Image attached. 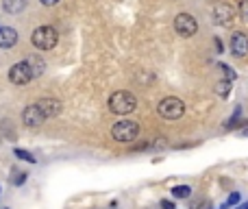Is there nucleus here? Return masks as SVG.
Segmentation results:
<instances>
[{"mask_svg": "<svg viewBox=\"0 0 248 209\" xmlns=\"http://www.w3.org/2000/svg\"><path fill=\"white\" fill-rule=\"evenodd\" d=\"M109 109L118 115H126V113H131V111H135L137 109L135 94H131V92H126V90L113 92V94L109 96Z\"/></svg>", "mask_w": 248, "mask_h": 209, "instance_id": "nucleus-1", "label": "nucleus"}, {"mask_svg": "<svg viewBox=\"0 0 248 209\" xmlns=\"http://www.w3.org/2000/svg\"><path fill=\"white\" fill-rule=\"evenodd\" d=\"M31 42H33V46L37 50H52L57 46V42H59V35H57V31L52 26H39V29L33 31Z\"/></svg>", "mask_w": 248, "mask_h": 209, "instance_id": "nucleus-2", "label": "nucleus"}, {"mask_svg": "<svg viewBox=\"0 0 248 209\" xmlns=\"http://www.w3.org/2000/svg\"><path fill=\"white\" fill-rule=\"evenodd\" d=\"M137 135H140V124L135 120H120L111 129V137L116 142H122V144L137 140Z\"/></svg>", "mask_w": 248, "mask_h": 209, "instance_id": "nucleus-3", "label": "nucleus"}, {"mask_svg": "<svg viewBox=\"0 0 248 209\" xmlns=\"http://www.w3.org/2000/svg\"><path fill=\"white\" fill-rule=\"evenodd\" d=\"M157 111L161 118L166 120H179L181 115L185 113V105L181 98H176V96H168V98H163L161 103L157 105Z\"/></svg>", "mask_w": 248, "mask_h": 209, "instance_id": "nucleus-4", "label": "nucleus"}, {"mask_svg": "<svg viewBox=\"0 0 248 209\" xmlns=\"http://www.w3.org/2000/svg\"><path fill=\"white\" fill-rule=\"evenodd\" d=\"M31 79H33V70H31L29 61H20V64L11 65V70H9V81L13 85H26Z\"/></svg>", "mask_w": 248, "mask_h": 209, "instance_id": "nucleus-5", "label": "nucleus"}, {"mask_svg": "<svg viewBox=\"0 0 248 209\" xmlns=\"http://www.w3.org/2000/svg\"><path fill=\"white\" fill-rule=\"evenodd\" d=\"M174 31L181 37H192V35H196L198 24H196V20H194V16H189V13H179V16L174 17Z\"/></svg>", "mask_w": 248, "mask_h": 209, "instance_id": "nucleus-6", "label": "nucleus"}, {"mask_svg": "<svg viewBox=\"0 0 248 209\" xmlns=\"http://www.w3.org/2000/svg\"><path fill=\"white\" fill-rule=\"evenodd\" d=\"M214 22L216 24H220V26H231L233 22H235V9L231 7V4H227V2H218L214 7Z\"/></svg>", "mask_w": 248, "mask_h": 209, "instance_id": "nucleus-7", "label": "nucleus"}, {"mask_svg": "<svg viewBox=\"0 0 248 209\" xmlns=\"http://www.w3.org/2000/svg\"><path fill=\"white\" fill-rule=\"evenodd\" d=\"M229 46H231V55L233 57H246L248 55V35L242 33V31H235V33L231 35Z\"/></svg>", "mask_w": 248, "mask_h": 209, "instance_id": "nucleus-8", "label": "nucleus"}, {"mask_svg": "<svg viewBox=\"0 0 248 209\" xmlns=\"http://www.w3.org/2000/svg\"><path fill=\"white\" fill-rule=\"evenodd\" d=\"M44 120L46 118H44V113L39 111L37 105H29V107H24V111H22V122H24L26 127H31V129L44 124Z\"/></svg>", "mask_w": 248, "mask_h": 209, "instance_id": "nucleus-9", "label": "nucleus"}, {"mask_svg": "<svg viewBox=\"0 0 248 209\" xmlns=\"http://www.w3.org/2000/svg\"><path fill=\"white\" fill-rule=\"evenodd\" d=\"M35 105L39 107V111L44 113V118H55V115L61 113V100H57V98H42Z\"/></svg>", "mask_w": 248, "mask_h": 209, "instance_id": "nucleus-10", "label": "nucleus"}, {"mask_svg": "<svg viewBox=\"0 0 248 209\" xmlns=\"http://www.w3.org/2000/svg\"><path fill=\"white\" fill-rule=\"evenodd\" d=\"M17 42V31L11 26H0V48H11Z\"/></svg>", "mask_w": 248, "mask_h": 209, "instance_id": "nucleus-11", "label": "nucleus"}, {"mask_svg": "<svg viewBox=\"0 0 248 209\" xmlns=\"http://www.w3.org/2000/svg\"><path fill=\"white\" fill-rule=\"evenodd\" d=\"M26 0H2V9L7 13H20L24 11Z\"/></svg>", "mask_w": 248, "mask_h": 209, "instance_id": "nucleus-12", "label": "nucleus"}, {"mask_svg": "<svg viewBox=\"0 0 248 209\" xmlns=\"http://www.w3.org/2000/svg\"><path fill=\"white\" fill-rule=\"evenodd\" d=\"M189 194H192L189 185H174L172 188V196L174 198H189Z\"/></svg>", "mask_w": 248, "mask_h": 209, "instance_id": "nucleus-13", "label": "nucleus"}, {"mask_svg": "<svg viewBox=\"0 0 248 209\" xmlns=\"http://www.w3.org/2000/svg\"><path fill=\"white\" fill-rule=\"evenodd\" d=\"M31 65V70H33V77H39V74L44 72V61L39 59V57H31V59H26Z\"/></svg>", "mask_w": 248, "mask_h": 209, "instance_id": "nucleus-14", "label": "nucleus"}, {"mask_svg": "<svg viewBox=\"0 0 248 209\" xmlns=\"http://www.w3.org/2000/svg\"><path fill=\"white\" fill-rule=\"evenodd\" d=\"M216 92H218L220 96H229V92H231V81H229V79H222V81L218 83V87H216Z\"/></svg>", "mask_w": 248, "mask_h": 209, "instance_id": "nucleus-15", "label": "nucleus"}, {"mask_svg": "<svg viewBox=\"0 0 248 209\" xmlns=\"http://www.w3.org/2000/svg\"><path fill=\"white\" fill-rule=\"evenodd\" d=\"M218 68H220V70H222L224 79H229V81H231V83H233V81H235V79H237V74H235V72H233V70H231V68H229V65H227V64H220V65H218Z\"/></svg>", "mask_w": 248, "mask_h": 209, "instance_id": "nucleus-16", "label": "nucleus"}, {"mask_svg": "<svg viewBox=\"0 0 248 209\" xmlns=\"http://www.w3.org/2000/svg\"><path fill=\"white\" fill-rule=\"evenodd\" d=\"M16 153V157H20V159H24V161H29V163H35V157L29 153V150H22V148H16L13 150Z\"/></svg>", "mask_w": 248, "mask_h": 209, "instance_id": "nucleus-17", "label": "nucleus"}, {"mask_svg": "<svg viewBox=\"0 0 248 209\" xmlns=\"http://www.w3.org/2000/svg\"><path fill=\"white\" fill-rule=\"evenodd\" d=\"M240 17L248 24V0H242L240 2Z\"/></svg>", "mask_w": 248, "mask_h": 209, "instance_id": "nucleus-18", "label": "nucleus"}, {"mask_svg": "<svg viewBox=\"0 0 248 209\" xmlns=\"http://www.w3.org/2000/svg\"><path fill=\"white\" fill-rule=\"evenodd\" d=\"M26 181V172H16V177H13V183L16 185H22Z\"/></svg>", "mask_w": 248, "mask_h": 209, "instance_id": "nucleus-19", "label": "nucleus"}, {"mask_svg": "<svg viewBox=\"0 0 248 209\" xmlns=\"http://www.w3.org/2000/svg\"><path fill=\"white\" fill-rule=\"evenodd\" d=\"M237 203H240V194H237V192H233L231 196H229V201L224 203V205L229 207V205H237Z\"/></svg>", "mask_w": 248, "mask_h": 209, "instance_id": "nucleus-20", "label": "nucleus"}, {"mask_svg": "<svg viewBox=\"0 0 248 209\" xmlns=\"http://www.w3.org/2000/svg\"><path fill=\"white\" fill-rule=\"evenodd\" d=\"M161 209H174V203L172 201H161Z\"/></svg>", "mask_w": 248, "mask_h": 209, "instance_id": "nucleus-21", "label": "nucleus"}, {"mask_svg": "<svg viewBox=\"0 0 248 209\" xmlns=\"http://www.w3.org/2000/svg\"><path fill=\"white\" fill-rule=\"evenodd\" d=\"M39 2H42V4H46V7H55V4L59 2V0H39Z\"/></svg>", "mask_w": 248, "mask_h": 209, "instance_id": "nucleus-22", "label": "nucleus"}, {"mask_svg": "<svg viewBox=\"0 0 248 209\" xmlns=\"http://www.w3.org/2000/svg\"><path fill=\"white\" fill-rule=\"evenodd\" d=\"M216 48H218V52H222V42L220 39H216Z\"/></svg>", "mask_w": 248, "mask_h": 209, "instance_id": "nucleus-23", "label": "nucleus"}, {"mask_svg": "<svg viewBox=\"0 0 248 209\" xmlns=\"http://www.w3.org/2000/svg\"><path fill=\"white\" fill-rule=\"evenodd\" d=\"M235 209H248V203H242L240 207H235Z\"/></svg>", "mask_w": 248, "mask_h": 209, "instance_id": "nucleus-24", "label": "nucleus"}, {"mask_svg": "<svg viewBox=\"0 0 248 209\" xmlns=\"http://www.w3.org/2000/svg\"><path fill=\"white\" fill-rule=\"evenodd\" d=\"M242 135H244V137H248V127L244 129V131H242Z\"/></svg>", "mask_w": 248, "mask_h": 209, "instance_id": "nucleus-25", "label": "nucleus"}]
</instances>
